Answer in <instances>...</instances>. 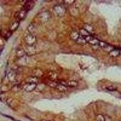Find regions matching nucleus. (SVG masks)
Listing matches in <instances>:
<instances>
[{
	"mask_svg": "<svg viewBox=\"0 0 121 121\" xmlns=\"http://www.w3.org/2000/svg\"><path fill=\"white\" fill-rule=\"evenodd\" d=\"M53 12L56 16L59 17H62L66 13V9L62 5L57 4L54 6Z\"/></svg>",
	"mask_w": 121,
	"mask_h": 121,
	"instance_id": "f257e3e1",
	"label": "nucleus"
},
{
	"mask_svg": "<svg viewBox=\"0 0 121 121\" xmlns=\"http://www.w3.org/2000/svg\"><path fill=\"white\" fill-rule=\"evenodd\" d=\"M36 41H37L36 37L34 35H27L24 38L25 43H26V44L28 46H30V47H31V46H34L35 44L36 43Z\"/></svg>",
	"mask_w": 121,
	"mask_h": 121,
	"instance_id": "f03ea898",
	"label": "nucleus"
},
{
	"mask_svg": "<svg viewBox=\"0 0 121 121\" xmlns=\"http://www.w3.org/2000/svg\"><path fill=\"white\" fill-rule=\"evenodd\" d=\"M37 18L41 22H46L50 18V13L48 11L42 12L38 14Z\"/></svg>",
	"mask_w": 121,
	"mask_h": 121,
	"instance_id": "7ed1b4c3",
	"label": "nucleus"
},
{
	"mask_svg": "<svg viewBox=\"0 0 121 121\" xmlns=\"http://www.w3.org/2000/svg\"><path fill=\"white\" fill-rule=\"evenodd\" d=\"M27 13V12L26 10H25L24 9H22L21 10L17 11L15 14V18L16 19H18V21H22L23 19H25V18L26 17Z\"/></svg>",
	"mask_w": 121,
	"mask_h": 121,
	"instance_id": "20e7f679",
	"label": "nucleus"
},
{
	"mask_svg": "<svg viewBox=\"0 0 121 121\" xmlns=\"http://www.w3.org/2000/svg\"><path fill=\"white\" fill-rule=\"evenodd\" d=\"M85 39L87 40V43L90 44L91 45H92V46H98L99 45L100 41L99 39H98L97 38H96L93 37V36L90 35V36H88V37L85 38Z\"/></svg>",
	"mask_w": 121,
	"mask_h": 121,
	"instance_id": "39448f33",
	"label": "nucleus"
},
{
	"mask_svg": "<svg viewBox=\"0 0 121 121\" xmlns=\"http://www.w3.org/2000/svg\"><path fill=\"white\" fill-rule=\"evenodd\" d=\"M26 3L23 5V9L26 10L27 12L30 11L32 10L35 6V1L32 0H29V1H26Z\"/></svg>",
	"mask_w": 121,
	"mask_h": 121,
	"instance_id": "423d86ee",
	"label": "nucleus"
},
{
	"mask_svg": "<svg viewBox=\"0 0 121 121\" xmlns=\"http://www.w3.org/2000/svg\"><path fill=\"white\" fill-rule=\"evenodd\" d=\"M37 84L35 83H27L24 86V89L27 92H32L36 88Z\"/></svg>",
	"mask_w": 121,
	"mask_h": 121,
	"instance_id": "0eeeda50",
	"label": "nucleus"
},
{
	"mask_svg": "<svg viewBox=\"0 0 121 121\" xmlns=\"http://www.w3.org/2000/svg\"><path fill=\"white\" fill-rule=\"evenodd\" d=\"M43 76V72L41 70L38 68H36V69H33L32 71V76L35 77L36 78L39 77H41Z\"/></svg>",
	"mask_w": 121,
	"mask_h": 121,
	"instance_id": "6e6552de",
	"label": "nucleus"
},
{
	"mask_svg": "<svg viewBox=\"0 0 121 121\" xmlns=\"http://www.w3.org/2000/svg\"><path fill=\"white\" fill-rule=\"evenodd\" d=\"M70 38L72 39V40L76 41L78 39L79 37V33L78 31L77 30H73L70 34Z\"/></svg>",
	"mask_w": 121,
	"mask_h": 121,
	"instance_id": "1a4fd4ad",
	"label": "nucleus"
},
{
	"mask_svg": "<svg viewBox=\"0 0 121 121\" xmlns=\"http://www.w3.org/2000/svg\"><path fill=\"white\" fill-rule=\"evenodd\" d=\"M121 54V51L118 48H114L112 51L109 52V55L111 57H117Z\"/></svg>",
	"mask_w": 121,
	"mask_h": 121,
	"instance_id": "9d476101",
	"label": "nucleus"
},
{
	"mask_svg": "<svg viewBox=\"0 0 121 121\" xmlns=\"http://www.w3.org/2000/svg\"><path fill=\"white\" fill-rule=\"evenodd\" d=\"M79 33L80 36H82V37L85 38L91 35L90 33L88 31H87V30H85V29H84V28L80 29L79 31Z\"/></svg>",
	"mask_w": 121,
	"mask_h": 121,
	"instance_id": "9b49d317",
	"label": "nucleus"
},
{
	"mask_svg": "<svg viewBox=\"0 0 121 121\" xmlns=\"http://www.w3.org/2000/svg\"><path fill=\"white\" fill-rule=\"evenodd\" d=\"M26 54V51L22 48H18L17 52H16V55L19 58H22L23 56H24Z\"/></svg>",
	"mask_w": 121,
	"mask_h": 121,
	"instance_id": "f8f14e48",
	"label": "nucleus"
},
{
	"mask_svg": "<svg viewBox=\"0 0 121 121\" xmlns=\"http://www.w3.org/2000/svg\"><path fill=\"white\" fill-rule=\"evenodd\" d=\"M7 77H8L9 80L10 81L13 82L16 79V77H17V74L15 73V71H10V72L9 73L8 75H7Z\"/></svg>",
	"mask_w": 121,
	"mask_h": 121,
	"instance_id": "ddd939ff",
	"label": "nucleus"
},
{
	"mask_svg": "<svg viewBox=\"0 0 121 121\" xmlns=\"http://www.w3.org/2000/svg\"><path fill=\"white\" fill-rule=\"evenodd\" d=\"M19 26V21H15V22H13L11 25H10V31H11L12 32H14V31H15V30L18 29Z\"/></svg>",
	"mask_w": 121,
	"mask_h": 121,
	"instance_id": "4468645a",
	"label": "nucleus"
},
{
	"mask_svg": "<svg viewBox=\"0 0 121 121\" xmlns=\"http://www.w3.org/2000/svg\"><path fill=\"white\" fill-rule=\"evenodd\" d=\"M76 43H78L79 45H85L86 44H87V41L86 39L85 38L82 37V36H81L79 35V37L77 41H76Z\"/></svg>",
	"mask_w": 121,
	"mask_h": 121,
	"instance_id": "2eb2a0df",
	"label": "nucleus"
},
{
	"mask_svg": "<svg viewBox=\"0 0 121 121\" xmlns=\"http://www.w3.org/2000/svg\"><path fill=\"white\" fill-rule=\"evenodd\" d=\"M55 89H56L58 91H60V92H65L67 90V87L63 85L58 84V85H57V87H56Z\"/></svg>",
	"mask_w": 121,
	"mask_h": 121,
	"instance_id": "dca6fc26",
	"label": "nucleus"
},
{
	"mask_svg": "<svg viewBox=\"0 0 121 121\" xmlns=\"http://www.w3.org/2000/svg\"><path fill=\"white\" fill-rule=\"evenodd\" d=\"M48 77L52 81H56V78H58V74L54 72H50L48 74Z\"/></svg>",
	"mask_w": 121,
	"mask_h": 121,
	"instance_id": "f3484780",
	"label": "nucleus"
},
{
	"mask_svg": "<svg viewBox=\"0 0 121 121\" xmlns=\"http://www.w3.org/2000/svg\"><path fill=\"white\" fill-rule=\"evenodd\" d=\"M78 85V83L77 81H74V80H72L70 81L67 82V87H77Z\"/></svg>",
	"mask_w": 121,
	"mask_h": 121,
	"instance_id": "a211bd4d",
	"label": "nucleus"
},
{
	"mask_svg": "<svg viewBox=\"0 0 121 121\" xmlns=\"http://www.w3.org/2000/svg\"><path fill=\"white\" fill-rule=\"evenodd\" d=\"M58 85V82H56V81H52V80H50L48 82V86L53 88H56V87H57V85Z\"/></svg>",
	"mask_w": 121,
	"mask_h": 121,
	"instance_id": "6ab92c4d",
	"label": "nucleus"
},
{
	"mask_svg": "<svg viewBox=\"0 0 121 121\" xmlns=\"http://www.w3.org/2000/svg\"><path fill=\"white\" fill-rule=\"evenodd\" d=\"M27 30L30 32V34L33 35V33H35V26L33 24H30L28 26Z\"/></svg>",
	"mask_w": 121,
	"mask_h": 121,
	"instance_id": "aec40b11",
	"label": "nucleus"
},
{
	"mask_svg": "<svg viewBox=\"0 0 121 121\" xmlns=\"http://www.w3.org/2000/svg\"><path fill=\"white\" fill-rule=\"evenodd\" d=\"M38 78L35 77H33V76H31V77H29V78L27 79V83H35V84H36L37 82V79Z\"/></svg>",
	"mask_w": 121,
	"mask_h": 121,
	"instance_id": "412c9836",
	"label": "nucleus"
},
{
	"mask_svg": "<svg viewBox=\"0 0 121 121\" xmlns=\"http://www.w3.org/2000/svg\"><path fill=\"white\" fill-rule=\"evenodd\" d=\"M84 29H85V30H87V31H88L90 33H91V32H93V27H91L90 25H89V24L84 25Z\"/></svg>",
	"mask_w": 121,
	"mask_h": 121,
	"instance_id": "4be33fe9",
	"label": "nucleus"
},
{
	"mask_svg": "<svg viewBox=\"0 0 121 121\" xmlns=\"http://www.w3.org/2000/svg\"><path fill=\"white\" fill-rule=\"evenodd\" d=\"M106 90L108 91H114L117 90V88L114 85H110V86L106 87Z\"/></svg>",
	"mask_w": 121,
	"mask_h": 121,
	"instance_id": "5701e85b",
	"label": "nucleus"
},
{
	"mask_svg": "<svg viewBox=\"0 0 121 121\" xmlns=\"http://www.w3.org/2000/svg\"><path fill=\"white\" fill-rule=\"evenodd\" d=\"M96 121H104V116L102 114H98L96 116Z\"/></svg>",
	"mask_w": 121,
	"mask_h": 121,
	"instance_id": "b1692460",
	"label": "nucleus"
},
{
	"mask_svg": "<svg viewBox=\"0 0 121 121\" xmlns=\"http://www.w3.org/2000/svg\"><path fill=\"white\" fill-rule=\"evenodd\" d=\"M12 33V32H11V31H9V32H7V33H6V35H5V39H6V40L7 39H9L10 38V36H11Z\"/></svg>",
	"mask_w": 121,
	"mask_h": 121,
	"instance_id": "393cba45",
	"label": "nucleus"
},
{
	"mask_svg": "<svg viewBox=\"0 0 121 121\" xmlns=\"http://www.w3.org/2000/svg\"><path fill=\"white\" fill-rule=\"evenodd\" d=\"M104 121H113L112 119L107 115L104 116Z\"/></svg>",
	"mask_w": 121,
	"mask_h": 121,
	"instance_id": "a878e982",
	"label": "nucleus"
},
{
	"mask_svg": "<svg viewBox=\"0 0 121 121\" xmlns=\"http://www.w3.org/2000/svg\"><path fill=\"white\" fill-rule=\"evenodd\" d=\"M41 121H48V120H47V119H43L41 120Z\"/></svg>",
	"mask_w": 121,
	"mask_h": 121,
	"instance_id": "bb28decb",
	"label": "nucleus"
},
{
	"mask_svg": "<svg viewBox=\"0 0 121 121\" xmlns=\"http://www.w3.org/2000/svg\"><path fill=\"white\" fill-rule=\"evenodd\" d=\"M119 45H120V47H121V43H120Z\"/></svg>",
	"mask_w": 121,
	"mask_h": 121,
	"instance_id": "cd10ccee",
	"label": "nucleus"
},
{
	"mask_svg": "<svg viewBox=\"0 0 121 121\" xmlns=\"http://www.w3.org/2000/svg\"><path fill=\"white\" fill-rule=\"evenodd\" d=\"M120 98H121V93H120Z\"/></svg>",
	"mask_w": 121,
	"mask_h": 121,
	"instance_id": "c85d7f7f",
	"label": "nucleus"
},
{
	"mask_svg": "<svg viewBox=\"0 0 121 121\" xmlns=\"http://www.w3.org/2000/svg\"><path fill=\"white\" fill-rule=\"evenodd\" d=\"M0 31H1V27H0Z\"/></svg>",
	"mask_w": 121,
	"mask_h": 121,
	"instance_id": "c756f323",
	"label": "nucleus"
},
{
	"mask_svg": "<svg viewBox=\"0 0 121 121\" xmlns=\"http://www.w3.org/2000/svg\"></svg>",
	"mask_w": 121,
	"mask_h": 121,
	"instance_id": "7c9ffc66",
	"label": "nucleus"
}]
</instances>
